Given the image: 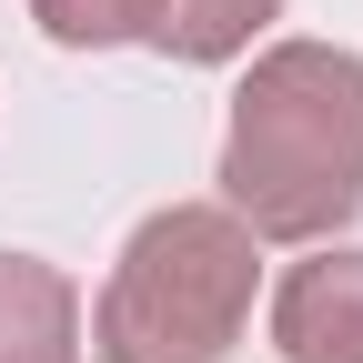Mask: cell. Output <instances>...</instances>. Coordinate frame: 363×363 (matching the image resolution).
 <instances>
[{
    "label": "cell",
    "instance_id": "cell-2",
    "mask_svg": "<svg viewBox=\"0 0 363 363\" xmlns=\"http://www.w3.org/2000/svg\"><path fill=\"white\" fill-rule=\"evenodd\" d=\"M262 242L222 202H172L121 242L101 303H91V353L101 363H233L252 333Z\"/></svg>",
    "mask_w": 363,
    "mask_h": 363
},
{
    "label": "cell",
    "instance_id": "cell-4",
    "mask_svg": "<svg viewBox=\"0 0 363 363\" xmlns=\"http://www.w3.org/2000/svg\"><path fill=\"white\" fill-rule=\"evenodd\" d=\"M0 363H81V293L40 252H0Z\"/></svg>",
    "mask_w": 363,
    "mask_h": 363
},
{
    "label": "cell",
    "instance_id": "cell-5",
    "mask_svg": "<svg viewBox=\"0 0 363 363\" xmlns=\"http://www.w3.org/2000/svg\"><path fill=\"white\" fill-rule=\"evenodd\" d=\"M283 21V0H152V40L142 51H172V61H242L252 40Z\"/></svg>",
    "mask_w": 363,
    "mask_h": 363
},
{
    "label": "cell",
    "instance_id": "cell-1",
    "mask_svg": "<svg viewBox=\"0 0 363 363\" xmlns=\"http://www.w3.org/2000/svg\"><path fill=\"white\" fill-rule=\"evenodd\" d=\"M222 212L252 242H333L363 212V51L272 40L222 121Z\"/></svg>",
    "mask_w": 363,
    "mask_h": 363
},
{
    "label": "cell",
    "instance_id": "cell-3",
    "mask_svg": "<svg viewBox=\"0 0 363 363\" xmlns=\"http://www.w3.org/2000/svg\"><path fill=\"white\" fill-rule=\"evenodd\" d=\"M272 353L363 363V242H303V262L272 283Z\"/></svg>",
    "mask_w": 363,
    "mask_h": 363
},
{
    "label": "cell",
    "instance_id": "cell-6",
    "mask_svg": "<svg viewBox=\"0 0 363 363\" xmlns=\"http://www.w3.org/2000/svg\"><path fill=\"white\" fill-rule=\"evenodd\" d=\"M30 21L61 51H131L152 40V0H30Z\"/></svg>",
    "mask_w": 363,
    "mask_h": 363
}]
</instances>
